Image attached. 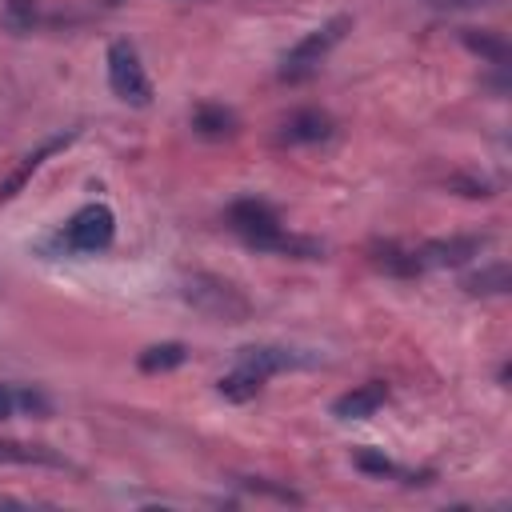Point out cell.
Returning a JSON list of instances; mask_svg holds the SVG:
<instances>
[{
	"label": "cell",
	"mask_w": 512,
	"mask_h": 512,
	"mask_svg": "<svg viewBox=\"0 0 512 512\" xmlns=\"http://www.w3.org/2000/svg\"><path fill=\"white\" fill-rule=\"evenodd\" d=\"M180 296L208 320H220V324H244L252 316V300L224 276H212V272H192L184 284H180Z\"/></svg>",
	"instance_id": "1"
},
{
	"label": "cell",
	"mask_w": 512,
	"mask_h": 512,
	"mask_svg": "<svg viewBox=\"0 0 512 512\" xmlns=\"http://www.w3.org/2000/svg\"><path fill=\"white\" fill-rule=\"evenodd\" d=\"M348 32H352V16H348V12H340V16L324 20L320 28L304 32V36L284 52V60H280V80H288V84L308 80V76L328 60V52H332Z\"/></svg>",
	"instance_id": "2"
},
{
	"label": "cell",
	"mask_w": 512,
	"mask_h": 512,
	"mask_svg": "<svg viewBox=\"0 0 512 512\" xmlns=\"http://www.w3.org/2000/svg\"><path fill=\"white\" fill-rule=\"evenodd\" d=\"M116 240V216L108 204H84L80 212L68 216V224L56 232V244L64 252H76V256H92V252H104L112 248Z\"/></svg>",
	"instance_id": "3"
},
{
	"label": "cell",
	"mask_w": 512,
	"mask_h": 512,
	"mask_svg": "<svg viewBox=\"0 0 512 512\" xmlns=\"http://www.w3.org/2000/svg\"><path fill=\"white\" fill-rule=\"evenodd\" d=\"M108 88L132 104V108H148L152 104V80L140 64V52L128 40H112L108 44Z\"/></svg>",
	"instance_id": "4"
},
{
	"label": "cell",
	"mask_w": 512,
	"mask_h": 512,
	"mask_svg": "<svg viewBox=\"0 0 512 512\" xmlns=\"http://www.w3.org/2000/svg\"><path fill=\"white\" fill-rule=\"evenodd\" d=\"M224 224L244 240V244H260V240H268L272 232H280V216H276V208L272 204H264V200H256V196H244V200H232L228 208H224Z\"/></svg>",
	"instance_id": "5"
},
{
	"label": "cell",
	"mask_w": 512,
	"mask_h": 512,
	"mask_svg": "<svg viewBox=\"0 0 512 512\" xmlns=\"http://www.w3.org/2000/svg\"><path fill=\"white\" fill-rule=\"evenodd\" d=\"M76 136H80V132H76V128H68V132H56V136L40 140L32 152H24V156L16 160V168H12V172L0 180V204H4V200H12L16 192H24V184H28V180H32V176L44 168V160H52L56 152H64V148H68Z\"/></svg>",
	"instance_id": "6"
},
{
	"label": "cell",
	"mask_w": 512,
	"mask_h": 512,
	"mask_svg": "<svg viewBox=\"0 0 512 512\" xmlns=\"http://www.w3.org/2000/svg\"><path fill=\"white\" fill-rule=\"evenodd\" d=\"M336 132V120L324 112V108H296L280 120L276 128V144L284 148H304V144H320Z\"/></svg>",
	"instance_id": "7"
},
{
	"label": "cell",
	"mask_w": 512,
	"mask_h": 512,
	"mask_svg": "<svg viewBox=\"0 0 512 512\" xmlns=\"http://www.w3.org/2000/svg\"><path fill=\"white\" fill-rule=\"evenodd\" d=\"M236 364L252 368L256 376L268 380L284 368H308V364H316V356H308L300 348H284V344H244V348H236Z\"/></svg>",
	"instance_id": "8"
},
{
	"label": "cell",
	"mask_w": 512,
	"mask_h": 512,
	"mask_svg": "<svg viewBox=\"0 0 512 512\" xmlns=\"http://www.w3.org/2000/svg\"><path fill=\"white\" fill-rule=\"evenodd\" d=\"M488 248V236H440L416 248L424 268H460Z\"/></svg>",
	"instance_id": "9"
},
{
	"label": "cell",
	"mask_w": 512,
	"mask_h": 512,
	"mask_svg": "<svg viewBox=\"0 0 512 512\" xmlns=\"http://www.w3.org/2000/svg\"><path fill=\"white\" fill-rule=\"evenodd\" d=\"M368 264L384 276H396V280H412L424 272L416 248H404L400 240H372L368 244Z\"/></svg>",
	"instance_id": "10"
},
{
	"label": "cell",
	"mask_w": 512,
	"mask_h": 512,
	"mask_svg": "<svg viewBox=\"0 0 512 512\" xmlns=\"http://www.w3.org/2000/svg\"><path fill=\"white\" fill-rule=\"evenodd\" d=\"M384 404H388V384H384V380H364V384H356L352 392H344V396L332 400V416H336V420H368V416H376Z\"/></svg>",
	"instance_id": "11"
},
{
	"label": "cell",
	"mask_w": 512,
	"mask_h": 512,
	"mask_svg": "<svg viewBox=\"0 0 512 512\" xmlns=\"http://www.w3.org/2000/svg\"><path fill=\"white\" fill-rule=\"evenodd\" d=\"M0 464L56 468V472H68V468H72L56 448H48V444H28V440H0Z\"/></svg>",
	"instance_id": "12"
},
{
	"label": "cell",
	"mask_w": 512,
	"mask_h": 512,
	"mask_svg": "<svg viewBox=\"0 0 512 512\" xmlns=\"http://www.w3.org/2000/svg\"><path fill=\"white\" fill-rule=\"evenodd\" d=\"M192 132L204 136V140H232V136L240 132V120H236L232 108L204 100V104L192 108Z\"/></svg>",
	"instance_id": "13"
},
{
	"label": "cell",
	"mask_w": 512,
	"mask_h": 512,
	"mask_svg": "<svg viewBox=\"0 0 512 512\" xmlns=\"http://www.w3.org/2000/svg\"><path fill=\"white\" fill-rule=\"evenodd\" d=\"M256 252H272V256H288V260H324V244L316 236H292V232H272L268 240L256 244Z\"/></svg>",
	"instance_id": "14"
},
{
	"label": "cell",
	"mask_w": 512,
	"mask_h": 512,
	"mask_svg": "<svg viewBox=\"0 0 512 512\" xmlns=\"http://www.w3.org/2000/svg\"><path fill=\"white\" fill-rule=\"evenodd\" d=\"M460 288L472 292V296H504V292L512 288V272H508L504 260H492V264L468 272V276L460 280Z\"/></svg>",
	"instance_id": "15"
},
{
	"label": "cell",
	"mask_w": 512,
	"mask_h": 512,
	"mask_svg": "<svg viewBox=\"0 0 512 512\" xmlns=\"http://www.w3.org/2000/svg\"><path fill=\"white\" fill-rule=\"evenodd\" d=\"M460 40H464V48L468 52H476L480 60H488V64H508V56H512V48H508V40L500 36V32H492V28H460Z\"/></svg>",
	"instance_id": "16"
},
{
	"label": "cell",
	"mask_w": 512,
	"mask_h": 512,
	"mask_svg": "<svg viewBox=\"0 0 512 512\" xmlns=\"http://www.w3.org/2000/svg\"><path fill=\"white\" fill-rule=\"evenodd\" d=\"M188 360V348L180 340H160V344H148L140 356H136V368L148 372V376H160V372H172Z\"/></svg>",
	"instance_id": "17"
},
{
	"label": "cell",
	"mask_w": 512,
	"mask_h": 512,
	"mask_svg": "<svg viewBox=\"0 0 512 512\" xmlns=\"http://www.w3.org/2000/svg\"><path fill=\"white\" fill-rule=\"evenodd\" d=\"M260 388H264V376H256L252 368H240V364L216 380V392H220L228 404H248V400L260 396Z\"/></svg>",
	"instance_id": "18"
},
{
	"label": "cell",
	"mask_w": 512,
	"mask_h": 512,
	"mask_svg": "<svg viewBox=\"0 0 512 512\" xmlns=\"http://www.w3.org/2000/svg\"><path fill=\"white\" fill-rule=\"evenodd\" d=\"M12 400H16L20 416H32V420H48L52 416V400L36 384H12Z\"/></svg>",
	"instance_id": "19"
},
{
	"label": "cell",
	"mask_w": 512,
	"mask_h": 512,
	"mask_svg": "<svg viewBox=\"0 0 512 512\" xmlns=\"http://www.w3.org/2000/svg\"><path fill=\"white\" fill-rule=\"evenodd\" d=\"M352 464H356L364 476H376V480H384V476H400V468H396L384 452H376V448H356V452H352Z\"/></svg>",
	"instance_id": "20"
},
{
	"label": "cell",
	"mask_w": 512,
	"mask_h": 512,
	"mask_svg": "<svg viewBox=\"0 0 512 512\" xmlns=\"http://www.w3.org/2000/svg\"><path fill=\"white\" fill-rule=\"evenodd\" d=\"M240 488H248L252 496H268V500H280V504H304V496H300V492H292V488H280V484H272V480H260V476H244V480H240Z\"/></svg>",
	"instance_id": "21"
},
{
	"label": "cell",
	"mask_w": 512,
	"mask_h": 512,
	"mask_svg": "<svg viewBox=\"0 0 512 512\" xmlns=\"http://www.w3.org/2000/svg\"><path fill=\"white\" fill-rule=\"evenodd\" d=\"M444 188H448V192H460V196H468V200H488V196L496 192L492 180H484V176H448Z\"/></svg>",
	"instance_id": "22"
},
{
	"label": "cell",
	"mask_w": 512,
	"mask_h": 512,
	"mask_svg": "<svg viewBox=\"0 0 512 512\" xmlns=\"http://www.w3.org/2000/svg\"><path fill=\"white\" fill-rule=\"evenodd\" d=\"M4 24L12 32H28L36 24V0H4Z\"/></svg>",
	"instance_id": "23"
},
{
	"label": "cell",
	"mask_w": 512,
	"mask_h": 512,
	"mask_svg": "<svg viewBox=\"0 0 512 512\" xmlns=\"http://www.w3.org/2000/svg\"><path fill=\"white\" fill-rule=\"evenodd\" d=\"M16 416V400H12V384H0V420Z\"/></svg>",
	"instance_id": "24"
},
{
	"label": "cell",
	"mask_w": 512,
	"mask_h": 512,
	"mask_svg": "<svg viewBox=\"0 0 512 512\" xmlns=\"http://www.w3.org/2000/svg\"><path fill=\"white\" fill-rule=\"evenodd\" d=\"M444 8H476V4H488V0H436Z\"/></svg>",
	"instance_id": "25"
},
{
	"label": "cell",
	"mask_w": 512,
	"mask_h": 512,
	"mask_svg": "<svg viewBox=\"0 0 512 512\" xmlns=\"http://www.w3.org/2000/svg\"><path fill=\"white\" fill-rule=\"evenodd\" d=\"M0 508H24V500H12V496H0Z\"/></svg>",
	"instance_id": "26"
},
{
	"label": "cell",
	"mask_w": 512,
	"mask_h": 512,
	"mask_svg": "<svg viewBox=\"0 0 512 512\" xmlns=\"http://www.w3.org/2000/svg\"><path fill=\"white\" fill-rule=\"evenodd\" d=\"M108 4H120V0H108Z\"/></svg>",
	"instance_id": "27"
}]
</instances>
